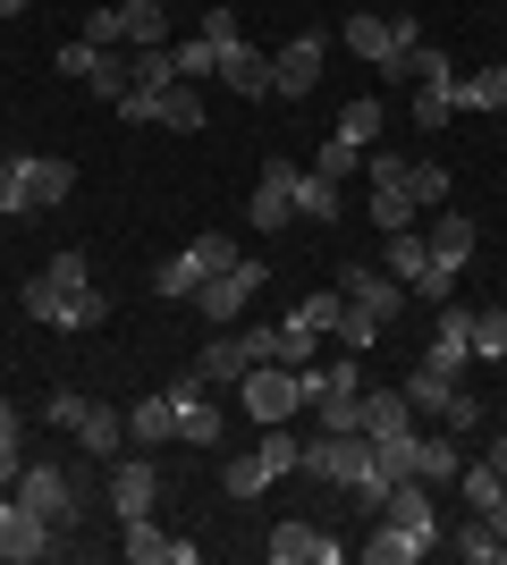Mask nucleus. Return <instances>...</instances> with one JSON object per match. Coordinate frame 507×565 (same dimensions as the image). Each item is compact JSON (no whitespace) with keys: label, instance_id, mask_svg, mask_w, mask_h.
Segmentation results:
<instances>
[{"label":"nucleus","instance_id":"nucleus-1","mask_svg":"<svg viewBox=\"0 0 507 565\" xmlns=\"http://www.w3.org/2000/svg\"><path fill=\"white\" fill-rule=\"evenodd\" d=\"M229 262H237V236H229V228H203V236L187 245V254H169L161 270H152V296H169V305H187L194 287H203V279H220Z\"/></svg>","mask_w":507,"mask_h":565},{"label":"nucleus","instance_id":"nucleus-15","mask_svg":"<svg viewBox=\"0 0 507 565\" xmlns=\"http://www.w3.org/2000/svg\"><path fill=\"white\" fill-rule=\"evenodd\" d=\"M314 85H321V34H296V43L271 60V94L296 102V94H314Z\"/></svg>","mask_w":507,"mask_h":565},{"label":"nucleus","instance_id":"nucleus-8","mask_svg":"<svg viewBox=\"0 0 507 565\" xmlns=\"http://www.w3.org/2000/svg\"><path fill=\"white\" fill-rule=\"evenodd\" d=\"M338 296H347V305L356 312H372V321H398V305H406V287L389 279V270H372V262H338Z\"/></svg>","mask_w":507,"mask_h":565},{"label":"nucleus","instance_id":"nucleus-19","mask_svg":"<svg viewBox=\"0 0 507 565\" xmlns=\"http://www.w3.org/2000/svg\"><path fill=\"white\" fill-rule=\"evenodd\" d=\"M263 548H271V565H330L338 557V541L321 532V523H279Z\"/></svg>","mask_w":507,"mask_h":565},{"label":"nucleus","instance_id":"nucleus-17","mask_svg":"<svg viewBox=\"0 0 507 565\" xmlns=\"http://www.w3.org/2000/svg\"><path fill=\"white\" fill-rule=\"evenodd\" d=\"M110 507H119V523L161 507V472H152V456H127V465L110 472Z\"/></svg>","mask_w":507,"mask_h":565},{"label":"nucleus","instance_id":"nucleus-5","mask_svg":"<svg viewBox=\"0 0 507 565\" xmlns=\"http://www.w3.org/2000/svg\"><path fill=\"white\" fill-rule=\"evenodd\" d=\"M169 405H178V439H187V448H220V439H229V405L203 397V380H194V372L169 380Z\"/></svg>","mask_w":507,"mask_h":565},{"label":"nucleus","instance_id":"nucleus-33","mask_svg":"<svg viewBox=\"0 0 507 565\" xmlns=\"http://www.w3.org/2000/svg\"><path fill=\"white\" fill-rule=\"evenodd\" d=\"M372 228H414V194H406V178H389V186H372Z\"/></svg>","mask_w":507,"mask_h":565},{"label":"nucleus","instance_id":"nucleus-48","mask_svg":"<svg viewBox=\"0 0 507 565\" xmlns=\"http://www.w3.org/2000/svg\"><path fill=\"white\" fill-rule=\"evenodd\" d=\"M0 439H25V414H18V405H0Z\"/></svg>","mask_w":507,"mask_h":565},{"label":"nucleus","instance_id":"nucleus-37","mask_svg":"<svg viewBox=\"0 0 507 565\" xmlns=\"http://www.w3.org/2000/svg\"><path fill=\"white\" fill-rule=\"evenodd\" d=\"M406 194H414V212L448 203V169H440V161H406Z\"/></svg>","mask_w":507,"mask_h":565},{"label":"nucleus","instance_id":"nucleus-29","mask_svg":"<svg viewBox=\"0 0 507 565\" xmlns=\"http://www.w3.org/2000/svg\"><path fill=\"white\" fill-rule=\"evenodd\" d=\"M457 110H507V68H474V76H457Z\"/></svg>","mask_w":507,"mask_h":565},{"label":"nucleus","instance_id":"nucleus-32","mask_svg":"<svg viewBox=\"0 0 507 565\" xmlns=\"http://www.w3.org/2000/svg\"><path fill=\"white\" fill-rule=\"evenodd\" d=\"M372 136H381V102L356 94L347 110H338V143H356V152H372Z\"/></svg>","mask_w":507,"mask_h":565},{"label":"nucleus","instance_id":"nucleus-21","mask_svg":"<svg viewBox=\"0 0 507 565\" xmlns=\"http://www.w3.org/2000/svg\"><path fill=\"white\" fill-rule=\"evenodd\" d=\"M414 430V405H406V388H363V439L381 448V439H406Z\"/></svg>","mask_w":507,"mask_h":565},{"label":"nucleus","instance_id":"nucleus-13","mask_svg":"<svg viewBox=\"0 0 507 565\" xmlns=\"http://www.w3.org/2000/svg\"><path fill=\"white\" fill-rule=\"evenodd\" d=\"M432 548H440V532H406V523L381 515V523H372V541H363L356 557H363V565H423Z\"/></svg>","mask_w":507,"mask_h":565},{"label":"nucleus","instance_id":"nucleus-47","mask_svg":"<svg viewBox=\"0 0 507 565\" xmlns=\"http://www.w3.org/2000/svg\"><path fill=\"white\" fill-rule=\"evenodd\" d=\"M483 523H490V532H499V541H507V490H499V498H490V507H483Z\"/></svg>","mask_w":507,"mask_h":565},{"label":"nucleus","instance_id":"nucleus-2","mask_svg":"<svg viewBox=\"0 0 507 565\" xmlns=\"http://www.w3.org/2000/svg\"><path fill=\"white\" fill-rule=\"evenodd\" d=\"M51 423L76 430V439H85V456H119V439H127V414H119V405H94V397H76V388H60V397H51Z\"/></svg>","mask_w":507,"mask_h":565},{"label":"nucleus","instance_id":"nucleus-20","mask_svg":"<svg viewBox=\"0 0 507 565\" xmlns=\"http://www.w3.org/2000/svg\"><path fill=\"white\" fill-rule=\"evenodd\" d=\"M220 76H229V94H245V102H271V60L254 43H220Z\"/></svg>","mask_w":507,"mask_h":565},{"label":"nucleus","instance_id":"nucleus-24","mask_svg":"<svg viewBox=\"0 0 507 565\" xmlns=\"http://www.w3.org/2000/svg\"><path fill=\"white\" fill-rule=\"evenodd\" d=\"M127 439H136V448L178 439V405H169V388H161V397H136V405H127Z\"/></svg>","mask_w":507,"mask_h":565},{"label":"nucleus","instance_id":"nucleus-44","mask_svg":"<svg viewBox=\"0 0 507 565\" xmlns=\"http://www.w3.org/2000/svg\"><path fill=\"white\" fill-rule=\"evenodd\" d=\"M314 169H321V178H356V169H363V152H356V143H338V136H330V143H321V161H314Z\"/></svg>","mask_w":507,"mask_h":565},{"label":"nucleus","instance_id":"nucleus-23","mask_svg":"<svg viewBox=\"0 0 507 565\" xmlns=\"http://www.w3.org/2000/svg\"><path fill=\"white\" fill-rule=\"evenodd\" d=\"M414 481H457V430L440 423V430H414Z\"/></svg>","mask_w":507,"mask_h":565},{"label":"nucleus","instance_id":"nucleus-46","mask_svg":"<svg viewBox=\"0 0 507 565\" xmlns=\"http://www.w3.org/2000/svg\"><path fill=\"white\" fill-rule=\"evenodd\" d=\"M18 472H25V439H0V490H18Z\"/></svg>","mask_w":507,"mask_h":565},{"label":"nucleus","instance_id":"nucleus-11","mask_svg":"<svg viewBox=\"0 0 507 565\" xmlns=\"http://www.w3.org/2000/svg\"><path fill=\"white\" fill-rule=\"evenodd\" d=\"M414 34H423L414 18H347V25H338V43L356 51V60H372V68H381L398 43H414Z\"/></svg>","mask_w":507,"mask_h":565},{"label":"nucleus","instance_id":"nucleus-50","mask_svg":"<svg viewBox=\"0 0 507 565\" xmlns=\"http://www.w3.org/2000/svg\"><path fill=\"white\" fill-rule=\"evenodd\" d=\"M18 9H25V0H0V25H9V18H18Z\"/></svg>","mask_w":507,"mask_h":565},{"label":"nucleus","instance_id":"nucleus-34","mask_svg":"<svg viewBox=\"0 0 507 565\" xmlns=\"http://www.w3.org/2000/svg\"><path fill=\"white\" fill-rule=\"evenodd\" d=\"M338 312H347V296H338V287H314V296H305L288 321H296V330H314V338H330V330H338Z\"/></svg>","mask_w":507,"mask_h":565},{"label":"nucleus","instance_id":"nucleus-39","mask_svg":"<svg viewBox=\"0 0 507 565\" xmlns=\"http://www.w3.org/2000/svg\"><path fill=\"white\" fill-rule=\"evenodd\" d=\"M169 51H178V76H187V85L194 76H220V43H203V34H194V43H169Z\"/></svg>","mask_w":507,"mask_h":565},{"label":"nucleus","instance_id":"nucleus-49","mask_svg":"<svg viewBox=\"0 0 507 565\" xmlns=\"http://www.w3.org/2000/svg\"><path fill=\"white\" fill-rule=\"evenodd\" d=\"M483 465H490V472H499V481H507V430H499V439H490V456H483Z\"/></svg>","mask_w":507,"mask_h":565},{"label":"nucleus","instance_id":"nucleus-9","mask_svg":"<svg viewBox=\"0 0 507 565\" xmlns=\"http://www.w3.org/2000/svg\"><path fill=\"white\" fill-rule=\"evenodd\" d=\"M51 523L43 515H25L18 507V490H0V565H34V557H51Z\"/></svg>","mask_w":507,"mask_h":565},{"label":"nucleus","instance_id":"nucleus-18","mask_svg":"<svg viewBox=\"0 0 507 565\" xmlns=\"http://www.w3.org/2000/svg\"><path fill=\"white\" fill-rule=\"evenodd\" d=\"M119 532H127V557H136V565H194V541H169V532H161V523H152V515H127L119 523Z\"/></svg>","mask_w":507,"mask_h":565},{"label":"nucleus","instance_id":"nucleus-35","mask_svg":"<svg viewBox=\"0 0 507 565\" xmlns=\"http://www.w3.org/2000/svg\"><path fill=\"white\" fill-rule=\"evenodd\" d=\"M152 127H178V136H203V102H194V85H169L161 94V118Z\"/></svg>","mask_w":507,"mask_h":565},{"label":"nucleus","instance_id":"nucleus-31","mask_svg":"<svg viewBox=\"0 0 507 565\" xmlns=\"http://www.w3.org/2000/svg\"><path fill=\"white\" fill-rule=\"evenodd\" d=\"M389 270H398L406 287L432 270V245H423V228H389Z\"/></svg>","mask_w":507,"mask_h":565},{"label":"nucleus","instance_id":"nucleus-16","mask_svg":"<svg viewBox=\"0 0 507 565\" xmlns=\"http://www.w3.org/2000/svg\"><path fill=\"white\" fill-rule=\"evenodd\" d=\"M356 388H363L356 354H330V363H321V354H314V363L296 372V397H305V405H338V397H356Z\"/></svg>","mask_w":507,"mask_h":565},{"label":"nucleus","instance_id":"nucleus-25","mask_svg":"<svg viewBox=\"0 0 507 565\" xmlns=\"http://www.w3.org/2000/svg\"><path fill=\"white\" fill-rule=\"evenodd\" d=\"M381 68H389V85H423V76H448V60H440V51L423 43V34H414V43H398V51H389Z\"/></svg>","mask_w":507,"mask_h":565},{"label":"nucleus","instance_id":"nucleus-38","mask_svg":"<svg viewBox=\"0 0 507 565\" xmlns=\"http://www.w3.org/2000/svg\"><path fill=\"white\" fill-rule=\"evenodd\" d=\"M330 338H338V347H347V354H372V347H381L389 330H381V321H372V312H356V305H347V312H338V330H330Z\"/></svg>","mask_w":507,"mask_h":565},{"label":"nucleus","instance_id":"nucleus-45","mask_svg":"<svg viewBox=\"0 0 507 565\" xmlns=\"http://www.w3.org/2000/svg\"><path fill=\"white\" fill-rule=\"evenodd\" d=\"M85 43H94V51L119 43V9H94V18H85Z\"/></svg>","mask_w":507,"mask_h":565},{"label":"nucleus","instance_id":"nucleus-27","mask_svg":"<svg viewBox=\"0 0 507 565\" xmlns=\"http://www.w3.org/2000/svg\"><path fill=\"white\" fill-rule=\"evenodd\" d=\"M448 118H457V68L414 85V127H448Z\"/></svg>","mask_w":507,"mask_h":565},{"label":"nucleus","instance_id":"nucleus-4","mask_svg":"<svg viewBox=\"0 0 507 565\" xmlns=\"http://www.w3.org/2000/svg\"><path fill=\"white\" fill-rule=\"evenodd\" d=\"M18 507H25V515H43L51 532H68L85 498H76V481H68L60 465H25V472H18Z\"/></svg>","mask_w":507,"mask_h":565},{"label":"nucleus","instance_id":"nucleus-41","mask_svg":"<svg viewBox=\"0 0 507 565\" xmlns=\"http://www.w3.org/2000/svg\"><path fill=\"white\" fill-rule=\"evenodd\" d=\"M94 60H102V51L85 43V34H76V43H60V51H51V68H60V76H76V85L94 76Z\"/></svg>","mask_w":507,"mask_h":565},{"label":"nucleus","instance_id":"nucleus-10","mask_svg":"<svg viewBox=\"0 0 507 565\" xmlns=\"http://www.w3.org/2000/svg\"><path fill=\"white\" fill-rule=\"evenodd\" d=\"M254 236H271V228H288L296 220V161H263V178H254Z\"/></svg>","mask_w":507,"mask_h":565},{"label":"nucleus","instance_id":"nucleus-14","mask_svg":"<svg viewBox=\"0 0 507 565\" xmlns=\"http://www.w3.org/2000/svg\"><path fill=\"white\" fill-rule=\"evenodd\" d=\"M18 178H25V212H51V203H68L76 169L60 152H18Z\"/></svg>","mask_w":507,"mask_h":565},{"label":"nucleus","instance_id":"nucleus-28","mask_svg":"<svg viewBox=\"0 0 507 565\" xmlns=\"http://www.w3.org/2000/svg\"><path fill=\"white\" fill-rule=\"evenodd\" d=\"M296 220H321V228H330V220H338V178L296 169Z\"/></svg>","mask_w":507,"mask_h":565},{"label":"nucleus","instance_id":"nucleus-26","mask_svg":"<svg viewBox=\"0 0 507 565\" xmlns=\"http://www.w3.org/2000/svg\"><path fill=\"white\" fill-rule=\"evenodd\" d=\"M119 43H127V51L169 43V18H161V0H119Z\"/></svg>","mask_w":507,"mask_h":565},{"label":"nucleus","instance_id":"nucleus-3","mask_svg":"<svg viewBox=\"0 0 507 565\" xmlns=\"http://www.w3.org/2000/svg\"><path fill=\"white\" fill-rule=\"evenodd\" d=\"M254 363H271V330H254V338H237V330H229V338H212V347L194 354L187 372L203 380V388H237V380L254 372Z\"/></svg>","mask_w":507,"mask_h":565},{"label":"nucleus","instance_id":"nucleus-22","mask_svg":"<svg viewBox=\"0 0 507 565\" xmlns=\"http://www.w3.org/2000/svg\"><path fill=\"white\" fill-rule=\"evenodd\" d=\"M423 245H432V262L448 270V279H457L465 262H474V220H465V212H440L432 228H423Z\"/></svg>","mask_w":507,"mask_h":565},{"label":"nucleus","instance_id":"nucleus-36","mask_svg":"<svg viewBox=\"0 0 507 565\" xmlns=\"http://www.w3.org/2000/svg\"><path fill=\"white\" fill-rule=\"evenodd\" d=\"M314 354H321V338H314V330H296V321H279V330H271V363H288V372H305Z\"/></svg>","mask_w":507,"mask_h":565},{"label":"nucleus","instance_id":"nucleus-40","mask_svg":"<svg viewBox=\"0 0 507 565\" xmlns=\"http://www.w3.org/2000/svg\"><path fill=\"white\" fill-rule=\"evenodd\" d=\"M474 354H483V363H507V312H474Z\"/></svg>","mask_w":507,"mask_h":565},{"label":"nucleus","instance_id":"nucleus-43","mask_svg":"<svg viewBox=\"0 0 507 565\" xmlns=\"http://www.w3.org/2000/svg\"><path fill=\"white\" fill-rule=\"evenodd\" d=\"M25 212V178H18V152H0V220Z\"/></svg>","mask_w":507,"mask_h":565},{"label":"nucleus","instance_id":"nucleus-30","mask_svg":"<svg viewBox=\"0 0 507 565\" xmlns=\"http://www.w3.org/2000/svg\"><path fill=\"white\" fill-rule=\"evenodd\" d=\"M457 557H465V565H507V541L490 532L483 515H465V523H457Z\"/></svg>","mask_w":507,"mask_h":565},{"label":"nucleus","instance_id":"nucleus-12","mask_svg":"<svg viewBox=\"0 0 507 565\" xmlns=\"http://www.w3.org/2000/svg\"><path fill=\"white\" fill-rule=\"evenodd\" d=\"M423 363L448 372V380L474 363V312H465V305H440V330H432V347H423Z\"/></svg>","mask_w":507,"mask_h":565},{"label":"nucleus","instance_id":"nucleus-42","mask_svg":"<svg viewBox=\"0 0 507 565\" xmlns=\"http://www.w3.org/2000/svg\"><path fill=\"white\" fill-rule=\"evenodd\" d=\"M85 85H94L102 102H119V94H127V60H119V51H102V60H94V76H85Z\"/></svg>","mask_w":507,"mask_h":565},{"label":"nucleus","instance_id":"nucleus-7","mask_svg":"<svg viewBox=\"0 0 507 565\" xmlns=\"http://www.w3.org/2000/svg\"><path fill=\"white\" fill-rule=\"evenodd\" d=\"M237 405H245V414H254V423H288V414H296V405H305V397H296V372H288V363H254V372H245L237 380Z\"/></svg>","mask_w":507,"mask_h":565},{"label":"nucleus","instance_id":"nucleus-6","mask_svg":"<svg viewBox=\"0 0 507 565\" xmlns=\"http://www.w3.org/2000/svg\"><path fill=\"white\" fill-rule=\"evenodd\" d=\"M254 287H263V270H254V262L237 254V262H229V270H220V279H203V287H194L187 305L203 312V321H212V330H229V321H237V312L254 305Z\"/></svg>","mask_w":507,"mask_h":565}]
</instances>
